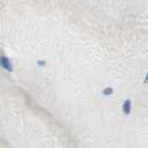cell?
I'll return each mask as SVG.
<instances>
[{
	"instance_id": "obj_2",
	"label": "cell",
	"mask_w": 148,
	"mask_h": 148,
	"mask_svg": "<svg viewBox=\"0 0 148 148\" xmlns=\"http://www.w3.org/2000/svg\"><path fill=\"white\" fill-rule=\"evenodd\" d=\"M130 107H132V101L129 100V99L123 101V112H125L126 115L130 114Z\"/></svg>"
},
{
	"instance_id": "obj_4",
	"label": "cell",
	"mask_w": 148,
	"mask_h": 148,
	"mask_svg": "<svg viewBox=\"0 0 148 148\" xmlns=\"http://www.w3.org/2000/svg\"><path fill=\"white\" fill-rule=\"evenodd\" d=\"M148 82V73H147V75H145V78H144V84H147Z\"/></svg>"
},
{
	"instance_id": "obj_3",
	"label": "cell",
	"mask_w": 148,
	"mask_h": 148,
	"mask_svg": "<svg viewBox=\"0 0 148 148\" xmlns=\"http://www.w3.org/2000/svg\"><path fill=\"white\" fill-rule=\"evenodd\" d=\"M112 93H114L112 88H106V89H103V95L104 96H111Z\"/></svg>"
},
{
	"instance_id": "obj_1",
	"label": "cell",
	"mask_w": 148,
	"mask_h": 148,
	"mask_svg": "<svg viewBox=\"0 0 148 148\" xmlns=\"http://www.w3.org/2000/svg\"><path fill=\"white\" fill-rule=\"evenodd\" d=\"M0 60H1V66H3V69H5L7 71H10V73L14 70V69H12V64H11V60L7 58V56H4V55H3Z\"/></svg>"
}]
</instances>
